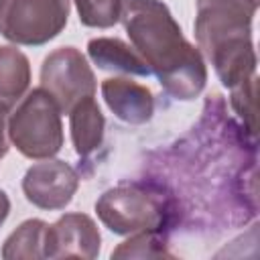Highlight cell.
Masks as SVG:
<instances>
[{"mask_svg": "<svg viewBox=\"0 0 260 260\" xmlns=\"http://www.w3.org/2000/svg\"><path fill=\"white\" fill-rule=\"evenodd\" d=\"M258 0H197L195 39L201 55L213 65L223 87L230 89L232 108L256 134V51L252 18Z\"/></svg>", "mask_w": 260, "mask_h": 260, "instance_id": "obj_1", "label": "cell"}, {"mask_svg": "<svg viewBox=\"0 0 260 260\" xmlns=\"http://www.w3.org/2000/svg\"><path fill=\"white\" fill-rule=\"evenodd\" d=\"M120 22L136 53L171 98L189 102L203 91L207 81L203 55L183 37L165 2L122 0Z\"/></svg>", "mask_w": 260, "mask_h": 260, "instance_id": "obj_2", "label": "cell"}, {"mask_svg": "<svg viewBox=\"0 0 260 260\" xmlns=\"http://www.w3.org/2000/svg\"><path fill=\"white\" fill-rule=\"evenodd\" d=\"M6 134L22 156L35 160L53 158L63 146L61 110L43 87L30 89L10 110Z\"/></svg>", "mask_w": 260, "mask_h": 260, "instance_id": "obj_3", "label": "cell"}, {"mask_svg": "<svg viewBox=\"0 0 260 260\" xmlns=\"http://www.w3.org/2000/svg\"><path fill=\"white\" fill-rule=\"evenodd\" d=\"M95 213L100 221L118 236L158 232L165 223L162 199L138 183L104 191L95 201Z\"/></svg>", "mask_w": 260, "mask_h": 260, "instance_id": "obj_4", "label": "cell"}, {"mask_svg": "<svg viewBox=\"0 0 260 260\" xmlns=\"http://www.w3.org/2000/svg\"><path fill=\"white\" fill-rule=\"evenodd\" d=\"M71 0H0V35L22 47L53 41L67 24Z\"/></svg>", "mask_w": 260, "mask_h": 260, "instance_id": "obj_5", "label": "cell"}, {"mask_svg": "<svg viewBox=\"0 0 260 260\" xmlns=\"http://www.w3.org/2000/svg\"><path fill=\"white\" fill-rule=\"evenodd\" d=\"M41 87L55 100L61 114H69L75 104L95 95L98 81L79 49L59 47L41 65Z\"/></svg>", "mask_w": 260, "mask_h": 260, "instance_id": "obj_6", "label": "cell"}, {"mask_svg": "<svg viewBox=\"0 0 260 260\" xmlns=\"http://www.w3.org/2000/svg\"><path fill=\"white\" fill-rule=\"evenodd\" d=\"M79 187L77 171L59 158H43L35 162L22 177L24 197L39 209H65Z\"/></svg>", "mask_w": 260, "mask_h": 260, "instance_id": "obj_7", "label": "cell"}, {"mask_svg": "<svg viewBox=\"0 0 260 260\" xmlns=\"http://www.w3.org/2000/svg\"><path fill=\"white\" fill-rule=\"evenodd\" d=\"M102 236L87 213H65L47 228L45 258H98Z\"/></svg>", "mask_w": 260, "mask_h": 260, "instance_id": "obj_8", "label": "cell"}, {"mask_svg": "<svg viewBox=\"0 0 260 260\" xmlns=\"http://www.w3.org/2000/svg\"><path fill=\"white\" fill-rule=\"evenodd\" d=\"M102 98L118 120L132 126L146 124L154 114V98L150 89L130 77L104 79Z\"/></svg>", "mask_w": 260, "mask_h": 260, "instance_id": "obj_9", "label": "cell"}, {"mask_svg": "<svg viewBox=\"0 0 260 260\" xmlns=\"http://www.w3.org/2000/svg\"><path fill=\"white\" fill-rule=\"evenodd\" d=\"M87 55L104 71L126 73V75H140L148 77L150 69L146 61L136 53V49L120 39L112 37H98L87 43Z\"/></svg>", "mask_w": 260, "mask_h": 260, "instance_id": "obj_10", "label": "cell"}, {"mask_svg": "<svg viewBox=\"0 0 260 260\" xmlns=\"http://www.w3.org/2000/svg\"><path fill=\"white\" fill-rule=\"evenodd\" d=\"M67 116H69L71 142L75 146V152L81 158H87L104 142L106 118L93 98H85L79 104H75Z\"/></svg>", "mask_w": 260, "mask_h": 260, "instance_id": "obj_11", "label": "cell"}, {"mask_svg": "<svg viewBox=\"0 0 260 260\" xmlns=\"http://www.w3.org/2000/svg\"><path fill=\"white\" fill-rule=\"evenodd\" d=\"M30 85L28 57L12 45L0 47V110L10 112Z\"/></svg>", "mask_w": 260, "mask_h": 260, "instance_id": "obj_12", "label": "cell"}, {"mask_svg": "<svg viewBox=\"0 0 260 260\" xmlns=\"http://www.w3.org/2000/svg\"><path fill=\"white\" fill-rule=\"evenodd\" d=\"M47 228L49 223L43 219H26L22 221L4 242L2 246V258L16 260V258H28L39 260L45 258V240H47Z\"/></svg>", "mask_w": 260, "mask_h": 260, "instance_id": "obj_13", "label": "cell"}, {"mask_svg": "<svg viewBox=\"0 0 260 260\" xmlns=\"http://www.w3.org/2000/svg\"><path fill=\"white\" fill-rule=\"evenodd\" d=\"M79 22L89 28H110L120 20L122 0H73Z\"/></svg>", "mask_w": 260, "mask_h": 260, "instance_id": "obj_14", "label": "cell"}, {"mask_svg": "<svg viewBox=\"0 0 260 260\" xmlns=\"http://www.w3.org/2000/svg\"><path fill=\"white\" fill-rule=\"evenodd\" d=\"M171 256L158 232H138L112 250V258H162Z\"/></svg>", "mask_w": 260, "mask_h": 260, "instance_id": "obj_15", "label": "cell"}, {"mask_svg": "<svg viewBox=\"0 0 260 260\" xmlns=\"http://www.w3.org/2000/svg\"><path fill=\"white\" fill-rule=\"evenodd\" d=\"M8 114L6 110H0V160L2 156L8 152V134H6V120H8Z\"/></svg>", "mask_w": 260, "mask_h": 260, "instance_id": "obj_16", "label": "cell"}, {"mask_svg": "<svg viewBox=\"0 0 260 260\" xmlns=\"http://www.w3.org/2000/svg\"><path fill=\"white\" fill-rule=\"evenodd\" d=\"M8 213H10V199H8V195L0 189V225L6 221Z\"/></svg>", "mask_w": 260, "mask_h": 260, "instance_id": "obj_17", "label": "cell"}]
</instances>
